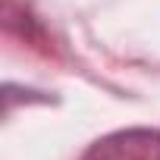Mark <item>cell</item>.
I'll return each mask as SVG.
<instances>
[{"instance_id": "cell-1", "label": "cell", "mask_w": 160, "mask_h": 160, "mask_svg": "<svg viewBox=\"0 0 160 160\" xmlns=\"http://www.w3.org/2000/svg\"><path fill=\"white\" fill-rule=\"evenodd\" d=\"M82 160H160V132L157 129H126L94 141Z\"/></svg>"}]
</instances>
